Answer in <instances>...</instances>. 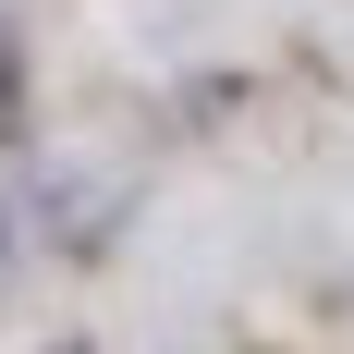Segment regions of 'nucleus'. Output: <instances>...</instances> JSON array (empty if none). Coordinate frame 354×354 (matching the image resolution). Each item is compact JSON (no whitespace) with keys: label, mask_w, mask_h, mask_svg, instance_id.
I'll return each instance as SVG.
<instances>
[{"label":"nucleus","mask_w":354,"mask_h":354,"mask_svg":"<svg viewBox=\"0 0 354 354\" xmlns=\"http://www.w3.org/2000/svg\"><path fill=\"white\" fill-rule=\"evenodd\" d=\"M49 354H86V342H49Z\"/></svg>","instance_id":"obj_2"},{"label":"nucleus","mask_w":354,"mask_h":354,"mask_svg":"<svg viewBox=\"0 0 354 354\" xmlns=\"http://www.w3.org/2000/svg\"><path fill=\"white\" fill-rule=\"evenodd\" d=\"M25 135V25L0 12V147Z\"/></svg>","instance_id":"obj_1"}]
</instances>
